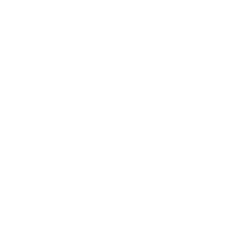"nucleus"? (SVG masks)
<instances>
[]
</instances>
